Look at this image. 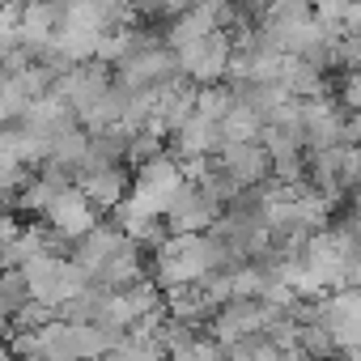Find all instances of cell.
Returning <instances> with one entry per match:
<instances>
[{
    "label": "cell",
    "mask_w": 361,
    "mask_h": 361,
    "mask_svg": "<svg viewBox=\"0 0 361 361\" xmlns=\"http://www.w3.org/2000/svg\"><path fill=\"white\" fill-rule=\"evenodd\" d=\"M22 302H30V293H26V281H22V272H18V268L0 272V306H5V310L13 314V310H18Z\"/></svg>",
    "instance_id": "cell-7"
},
{
    "label": "cell",
    "mask_w": 361,
    "mask_h": 361,
    "mask_svg": "<svg viewBox=\"0 0 361 361\" xmlns=\"http://www.w3.org/2000/svg\"><path fill=\"white\" fill-rule=\"evenodd\" d=\"M217 217H221V209H217L196 183H178L174 196L166 200V213H161L170 238H178V234H209V226H213Z\"/></svg>",
    "instance_id": "cell-1"
},
{
    "label": "cell",
    "mask_w": 361,
    "mask_h": 361,
    "mask_svg": "<svg viewBox=\"0 0 361 361\" xmlns=\"http://www.w3.org/2000/svg\"><path fill=\"white\" fill-rule=\"evenodd\" d=\"M213 166L226 178H234V188H259L268 178V153L259 140L255 145H221L213 153Z\"/></svg>",
    "instance_id": "cell-3"
},
{
    "label": "cell",
    "mask_w": 361,
    "mask_h": 361,
    "mask_svg": "<svg viewBox=\"0 0 361 361\" xmlns=\"http://www.w3.org/2000/svg\"><path fill=\"white\" fill-rule=\"evenodd\" d=\"M230 111H234V94H230L226 81H217V85H196V115H200V119L221 123Z\"/></svg>",
    "instance_id": "cell-4"
},
{
    "label": "cell",
    "mask_w": 361,
    "mask_h": 361,
    "mask_svg": "<svg viewBox=\"0 0 361 361\" xmlns=\"http://www.w3.org/2000/svg\"><path fill=\"white\" fill-rule=\"evenodd\" d=\"M128 183H132V174H128V166H102V170H85V174H73V188H77V196L102 217V213H111L115 204H123V196H128Z\"/></svg>",
    "instance_id": "cell-2"
},
{
    "label": "cell",
    "mask_w": 361,
    "mask_h": 361,
    "mask_svg": "<svg viewBox=\"0 0 361 361\" xmlns=\"http://www.w3.org/2000/svg\"><path fill=\"white\" fill-rule=\"evenodd\" d=\"M259 132H264V123H259V115H251L247 106H234V111L221 119V140H226V145H255Z\"/></svg>",
    "instance_id": "cell-5"
},
{
    "label": "cell",
    "mask_w": 361,
    "mask_h": 361,
    "mask_svg": "<svg viewBox=\"0 0 361 361\" xmlns=\"http://www.w3.org/2000/svg\"><path fill=\"white\" fill-rule=\"evenodd\" d=\"M166 153V136H153V132H136L132 145H128V166H145L153 157Z\"/></svg>",
    "instance_id": "cell-6"
}]
</instances>
